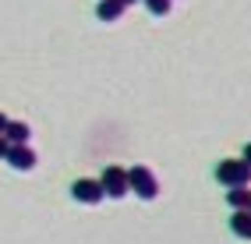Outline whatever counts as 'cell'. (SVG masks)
I'll return each mask as SVG.
<instances>
[{"label": "cell", "mask_w": 251, "mask_h": 244, "mask_svg": "<svg viewBox=\"0 0 251 244\" xmlns=\"http://www.w3.org/2000/svg\"><path fill=\"white\" fill-rule=\"evenodd\" d=\"M127 191H135L142 202H152L159 195V184H156V173L149 167H131L127 170Z\"/></svg>", "instance_id": "cell-1"}, {"label": "cell", "mask_w": 251, "mask_h": 244, "mask_svg": "<svg viewBox=\"0 0 251 244\" xmlns=\"http://www.w3.org/2000/svg\"><path fill=\"white\" fill-rule=\"evenodd\" d=\"M216 181L226 184V188L251 184V167L244 159H220V167H216Z\"/></svg>", "instance_id": "cell-2"}, {"label": "cell", "mask_w": 251, "mask_h": 244, "mask_svg": "<svg viewBox=\"0 0 251 244\" xmlns=\"http://www.w3.org/2000/svg\"><path fill=\"white\" fill-rule=\"evenodd\" d=\"M71 198L81 202V205H99L106 195H103V184H99V181H92V177H81V181L71 184Z\"/></svg>", "instance_id": "cell-3"}, {"label": "cell", "mask_w": 251, "mask_h": 244, "mask_svg": "<svg viewBox=\"0 0 251 244\" xmlns=\"http://www.w3.org/2000/svg\"><path fill=\"white\" fill-rule=\"evenodd\" d=\"M99 184H103V195H106V198H124V195H127V170L106 167L103 177H99Z\"/></svg>", "instance_id": "cell-4"}, {"label": "cell", "mask_w": 251, "mask_h": 244, "mask_svg": "<svg viewBox=\"0 0 251 244\" xmlns=\"http://www.w3.org/2000/svg\"><path fill=\"white\" fill-rule=\"evenodd\" d=\"M4 159L11 163L14 170H22V173H28V170H36V152H32L28 145H11Z\"/></svg>", "instance_id": "cell-5"}, {"label": "cell", "mask_w": 251, "mask_h": 244, "mask_svg": "<svg viewBox=\"0 0 251 244\" xmlns=\"http://www.w3.org/2000/svg\"><path fill=\"white\" fill-rule=\"evenodd\" d=\"M230 230L237 234L241 241H251V213H248V209H233V216H230Z\"/></svg>", "instance_id": "cell-6"}, {"label": "cell", "mask_w": 251, "mask_h": 244, "mask_svg": "<svg viewBox=\"0 0 251 244\" xmlns=\"http://www.w3.org/2000/svg\"><path fill=\"white\" fill-rule=\"evenodd\" d=\"M4 138H7L11 145H28L32 131H28V124H25V121H7V127H4Z\"/></svg>", "instance_id": "cell-7"}, {"label": "cell", "mask_w": 251, "mask_h": 244, "mask_svg": "<svg viewBox=\"0 0 251 244\" xmlns=\"http://www.w3.org/2000/svg\"><path fill=\"white\" fill-rule=\"evenodd\" d=\"M121 14H124L121 0H99V4H96V18L99 22H121Z\"/></svg>", "instance_id": "cell-8"}, {"label": "cell", "mask_w": 251, "mask_h": 244, "mask_svg": "<svg viewBox=\"0 0 251 244\" xmlns=\"http://www.w3.org/2000/svg\"><path fill=\"white\" fill-rule=\"evenodd\" d=\"M248 202H251V191H248V184H241V188H230V191H226V205H230V209H248Z\"/></svg>", "instance_id": "cell-9"}, {"label": "cell", "mask_w": 251, "mask_h": 244, "mask_svg": "<svg viewBox=\"0 0 251 244\" xmlns=\"http://www.w3.org/2000/svg\"><path fill=\"white\" fill-rule=\"evenodd\" d=\"M145 7L156 14V18H166L170 14V0H145Z\"/></svg>", "instance_id": "cell-10"}, {"label": "cell", "mask_w": 251, "mask_h": 244, "mask_svg": "<svg viewBox=\"0 0 251 244\" xmlns=\"http://www.w3.org/2000/svg\"><path fill=\"white\" fill-rule=\"evenodd\" d=\"M7 149H11V142H7L4 135H0V159H4V156H7Z\"/></svg>", "instance_id": "cell-11"}, {"label": "cell", "mask_w": 251, "mask_h": 244, "mask_svg": "<svg viewBox=\"0 0 251 244\" xmlns=\"http://www.w3.org/2000/svg\"><path fill=\"white\" fill-rule=\"evenodd\" d=\"M241 159H244V163H248V167H251V142L244 145V156H241Z\"/></svg>", "instance_id": "cell-12"}, {"label": "cell", "mask_w": 251, "mask_h": 244, "mask_svg": "<svg viewBox=\"0 0 251 244\" xmlns=\"http://www.w3.org/2000/svg\"><path fill=\"white\" fill-rule=\"evenodd\" d=\"M4 127H7V117H4V113H0V135H4Z\"/></svg>", "instance_id": "cell-13"}, {"label": "cell", "mask_w": 251, "mask_h": 244, "mask_svg": "<svg viewBox=\"0 0 251 244\" xmlns=\"http://www.w3.org/2000/svg\"><path fill=\"white\" fill-rule=\"evenodd\" d=\"M121 4H124V7H127V4H138V0H121Z\"/></svg>", "instance_id": "cell-14"}, {"label": "cell", "mask_w": 251, "mask_h": 244, "mask_svg": "<svg viewBox=\"0 0 251 244\" xmlns=\"http://www.w3.org/2000/svg\"><path fill=\"white\" fill-rule=\"evenodd\" d=\"M248 213H251V202H248Z\"/></svg>", "instance_id": "cell-15"}]
</instances>
